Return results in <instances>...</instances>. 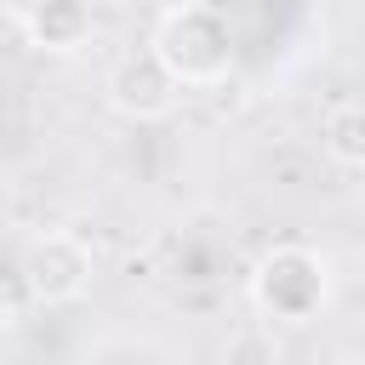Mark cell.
<instances>
[{
    "label": "cell",
    "mask_w": 365,
    "mask_h": 365,
    "mask_svg": "<svg viewBox=\"0 0 365 365\" xmlns=\"http://www.w3.org/2000/svg\"><path fill=\"white\" fill-rule=\"evenodd\" d=\"M29 51V29H23V11H0V68L17 63Z\"/></svg>",
    "instance_id": "cell-8"
},
{
    "label": "cell",
    "mask_w": 365,
    "mask_h": 365,
    "mask_svg": "<svg viewBox=\"0 0 365 365\" xmlns=\"http://www.w3.org/2000/svg\"><path fill=\"white\" fill-rule=\"evenodd\" d=\"M23 29H29V46L34 51H80L91 40V6L86 0H34L23 11Z\"/></svg>",
    "instance_id": "cell-5"
},
{
    "label": "cell",
    "mask_w": 365,
    "mask_h": 365,
    "mask_svg": "<svg viewBox=\"0 0 365 365\" xmlns=\"http://www.w3.org/2000/svg\"><path fill=\"white\" fill-rule=\"evenodd\" d=\"M222 365H279L274 331H268V325H240V331L222 342Z\"/></svg>",
    "instance_id": "cell-7"
},
{
    "label": "cell",
    "mask_w": 365,
    "mask_h": 365,
    "mask_svg": "<svg viewBox=\"0 0 365 365\" xmlns=\"http://www.w3.org/2000/svg\"><path fill=\"white\" fill-rule=\"evenodd\" d=\"M319 148H325V160L336 165V171H359L365 165V108H359V97H336L325 114H319Z\"/></svg>",
    "instance_id": "cell-6"
},
{
    "label": "cell",
    "mask_w": 365,
    "mask_h": 365,
    "mask_svg": "<svg viewBox=\"0 0 365 365\" xmlns=\"http://www.w3.org/2000/svg\"><path fill=\"white\" fill-rule=\"evenodd\" d=\"M17 274H23V291H29L40 308H68V302H80V297L91 291L97 257H91V245H86L80 234H68V228H40V234L23 245Z\"/></svg>",
    "instance_id": "cell-3"
},
{
    "label": "cell",
    "mask_w": 365,
    "mask_h": 365,
    "mask_svg": "<svg viewBox=\"0 0 365 365\" xmlns=\"http://www.w3.org/2000/svg\"><path fill=\"white\" fill-rule=\"evenodd\" d=\"M148 51L165 63V74L177 86H194V91L200 86H222L228 68H234V29H228V17L217 6L182 0L154 23Z\"/></svg>",
    "instance_id": "cell-2"
},
{
    "label": "cell",
    "mask_w": 365,
    "mask_h": 365,
    "mask_svg": "<svg viewBox=\"0 0 365 365\" xmlns=\"http://www.w3.org/2000/svg\"><path fill=\"white\" fill-rule=\"evenodd\" d=\"M331 291H336L331 257L314 251V245H302V240H285V245L262 251L257 268H251V279H245L251 308L262 319H274V325H308L314 314H325Z\"/></svg>",
    "instance_id": "cell-1"
},
{
    "label": "cell",
    "mask_w": 365,
    "mask_h": 365,
    "mask_svg": "<svg viewBox=\"0 0 365 365\" xmlns=\"http://www.w3.org/2000/svg\"><path fill=\"white\" fill-rule=\"evenodd\" d=\"M103 103H108L120 120H131V125H160V120L177 114L182 86L165 74V63H160L148 46H131V51H120V57L108 63V74H103Z\"/></svg>",
    "instance_id": "cell-4"
}]
</instances>
